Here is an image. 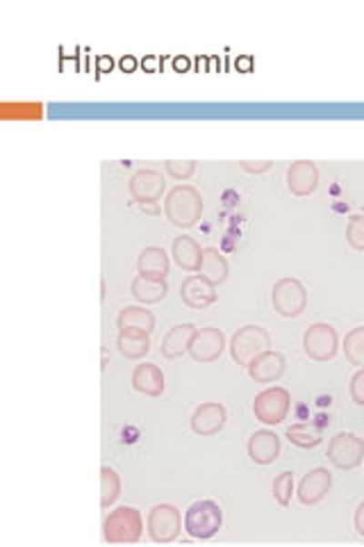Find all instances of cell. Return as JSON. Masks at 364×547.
Segmentation results:
<instances>
[{"label":"cell","mask_w":364,"mask_h":547,"mask_svg":"<svg viewBox=\"0 0 364 547\" xmlns=\"http://www.w3.org/2000/svg\"><path fill=\"white\" fill-rule=\"evenodd\" d=\"M346 242L350 249L364 251V214H353L346 223Z\"/></svg>","instance_id":"30"},{"label":"cell","mask_w":364,"mask_h":547,"mask_svg":"<svg viewBox=\"0 0 364 547\" xmlns=\"http://www.w3.org/2000/svg\"><path fill=\"white\" fill-rule=\"evenodd\" d=\"M353 527L355 532L359 533V536L364 538V501H359L358 509H355V515H353Z\"/></svg>","instance_id":"34"},{"label":"cell","mask_w":364,"mask_h":547,"mask_svg":"<svg viewBox=\"0 0 364 547\" xmlns=\"http://www.w3.org/2000/svg\"><path fill=\"white\" fill-rule=\"evenodd\" d=\"M203 253L205 249H200V244L194 237L177 235L176 240H173L171 255L177 267L185 269V272H198L200 263H203Z\"/></svg>","instance_id":"19"},{"label":"cell","mask_w":364,"mask_h":547,"mask_svg":"<svg viewBox=\"0 0 364 547\" xmlns=\"http://www.w3.org/2000/svg\"><path fill=\"white\" fill-rule=\"evenodd\" d=\"M130 292H132V296L139 301V304H144V305L159 304V301H162L168 292L167 278H148V276H141V274H136L130 283Z\"/></svg>","instance_id":"20"},{"label":"cell","mask_w":364,"mask_h":547,"mask_svg":"<svg viewBox=\"0 0 364 547\" xmlns=\"http://www.w3.org/2000/svg\"><path fill=\"white\" fill-rule=\"evenodd\" d=\"M349 392H350V399H353L355 404L362 406V408H364V367H359L358 372L350 377Z\"/></svg>","instance_id":"32"},{"label":"cell","mask_w":364,"mask_h":547,"mask_svg":"<svg viewBox=\"0 0 364 547\" xmlns=\"http://www.w3.org/2000/svg\"><path fill=\"white\" fill-rule=\"evenodd\" d=\"M164 374L157 365L141 363L132 372V390L146 397H159L164 392Z\"/></svg>","instance_id":"18"},{"label":"cell","mask_w":364,"mask_h":547,"mask_svg":"<svg viewBox=\"0 0 364 547\" xmlns=\"http://www.w3.org/2000/svg\"><path fill=\"white\" fill-rule=\"evenodd\" d=\"M118 495H121V477L114 468L103 465L100 468V506L109 509L118 500Z\"/></svg>","instance_id":"27"},{"label":"cell","mask_w":364,"mask_h":547,"mask_svg":"<svg viewBox=\"0 0 364 547\" xmlns=\"http://www.w3.org/2000/svg\"><path fill=\"white\" fill-rule=\"evenodd\" d=\"M223 524V511L217 501L198 500L185 511V532L196 541H209Z\"/></svg>","instance_id":"2"},{"label":"cell","mask_w":364,"mask_h":547,"mask_svg":"<svg viewBox=\"0 0 364 547\" xmlns=\"http://www.w3.org/2000/svg\"><path fill=\"white\" fill-rule=\"evenodd\" d=\"M287 187L294 196H309L318 187V167L309 160H296L287 169Z\"/></svg>","instance_id":"16"},{"label":"cell","mask_w":364,"mask_h":547,"mask_svg":"<svg viewBox=\"0 0 364 547\" xmlns=\"http://www.w3.org/2000/svg\"><path fill=\"white\" fill-rule=\"evenodd\" d=\"M337 349H339V335H337V331L330 324L317 322L305 328L303 351L309 360L326 363V360L335 358Z\"/></svg>","instance_id":"7"},{"label":"cell","mask_w":364,"mask_h":547,"mask_svg":"<svg viewBox=\"0 0 364 547\" xmlns=\"http://www.w3.org/2000/svg\"><path fill=\"white\" fill-rule=\"evenodd\" d=\"M198 274L203 278H207L209 283L214 285H221V283L228 281V274H230V264H228L226 255L221 253L218 249H205L203 253V263H200Z\"/></svg>","instance_id":"25"},{"label":"cell","mask_w":364,"mask_h":547,"mask_svg":"<svg viewBox=\"0 0 364 547\" xmlns=\"http://www.w3.org/2000/svg\"><path fill=\"white\" fill-rule=\"evenodd\" d=\"M267 349H271V335H268L267 328L255 326H241L239 331L232 335L230 340V356L237 365H248L255 356L264 354Z\"/></svg>","instance_id":"4"},{"label":"cell","mask_w":364,"mask_h":547,"mask_svg":"<svg viewBox=\"0 0 364 547\" xmlns=\"http://www.w3.org/2000/svg\"><path fill=\"white\" fill-rule=\"evenodd\" d=\"M180 299L187 308L203 310L218 299V292L217 285L209 283L207 278H203L200 274H191V276H187L185 281H182Z\"/></svg>","instance_id":"12"},{"label":"cell","mask_w":364,"mask_h":547,"mask_svg":"<svg viewBox=\"0 0 364 547\" xmlns=\"http://www.w3.org/2000/svg\"><path fill=\"white\" fill-rule=\"evenodd\" d=\"M328 460L339 470H353L364 460V440L355 433L339 431L328 442Z\"/></svg>","instance_id":"9"},{"label":"cell","mask_w":364,"mask_h":547,"mask_svg":"<svg viewBox=\"0 0 364 547\" xmlns=\"http://www.w3.org/2000/svg\"><path fill=\"white\" fill-rule=\"evenodd\" d=\"M271 160H264V162H250V160H241L239 162V167H241V171H246V173H255V176H258V173H267L268 169H271Z\"/></svg>","instance_id":"33"},{"label":"cell","mask_w":364,"mask_h":547,"mask_svg":"<svg viewBox=\"0 0 364 547\" xmlns=\"http://www.w3.org/2000/svg\"><path fill=\"white\" fill-rule=\"evenodd\" d=\"M164 169L173 181H187L196 173V160H167Z\"/></svg>","instance_id":"31"},{"label":"cell","mask_w":364,"mask_h":547,"mask_svg":"<svg viewBox=\"0 0 364 547\" xmlns=\"http://www.w3.org/2000/svg\"><path fill=\"white\" fill-rule=\"evenodd\" d=\"M136 272L148 278H167L168 253L159 246H146L136 258Z\"/></svg>","instance_id":"23"},{"label":"cell","mask_w":364,"mask_h":547,"mask_svg":"<svg viewBox=\"0 0 364 547\" xmlns=\"http://www.w3.org/2000/svg\"><path fill=\"white\" fill-rule=\"evenodd\" d=\"M332 474L326 468H312L298 483L296 497L303 506H314L330 492Z\"/></svg>","instance_id":"14"},{"label":"cell","mask_w":364,"mask_h":547,"mask_svg":"<svg viewBox=\"0 0 364 547\" xmlns=\"http://www.w3.org/2000/svg\"><path fill=\"white\" fill-rule=\"evenodd\" d=\"M248 456L258 465H271L280 456V438L271 428H259L248 438Z\"/></svg>","instance_id":"17"},{"label":"cell","mask_w":364,"mask_h":547,"mask_svg":"<svg viewBox=\"0 0 364 547\" xmlns=\"http://www.w3.org/2000/svg\"><path fill=\"white\" fill-rule=\"evenodd\" d=\"M182 527H185V520H182V513L173 504L153 506L148 520H146L148 536L155 542H173L180 536Z\"/></svg>","instance_id":"8"},{"label":"cell","mask_w":364,"mask_h":547,"mask_svg":"<svg viewBox=\"0 0 364 547\" xmlns=\"http://www.w3.org/2000/svg\"><path fill=\"white\" fill-rule=\"evenodd\" d=\"M118 354L127 360H141L144 356H148L150 351V335L148 333H136V331H118L116 335Z\"/></svg>","instance_id":"24"},{"label":"cell","mask_w":364,"mask_h":547,"mask_svg":"<svg viewBox=\"0 0 364 547\" xmlns=\"http://www.w3.org/2000/svg\"><path fill=\"white\" fill-rule=\"evenodd\" d=\"M118 331H136V333H153L155 331V315L146 310L144 305H126L116 317Z\"/></svg>","instance_id":"22"},{"label":"cell","mask_w":364,"mask_h":547,"mask_svg":"<svg viewBox=\"0 0 364 547\" xmlns=\"http://www.w3.org/2000/svg\"><path fill=\"white\" fill-rule=\"evenodd\" d=\"M344 356L355 367H364V326L353 328L344 337Z\"/></svg>","instance_id":"28"},{"label":"cell","mask_w":364,"mask_h":547,"mask_svg":"<svg viewBox=\"0 0 364 547\" xmlns=\"http://www.w3.org/2000/svg\"><path fill=\"white\" fill-rule=\"evenodd\" d=\"M223 349H226V335H223L221 328L203 326L196 328L187 354H189L196 363H214V360L221 358Z\"/></svg>","instance_id":"10"},{"label":"cell","mask_w":364,"mask_h":547,"mask_svg":"<svg viewBox=\"0 0 364 547\" xmlns=\"http://www.w3.org/2000/svg\"><path fill=\"white\" fill-rule=\"evenodd\" d=\"M164 187H167V182H164L162 173L155 171V169H141L130 178L127 190H130L135 203H157L164 196Z\"/></svg>","instance_id":"11"},{"label":"cell","mask_w":364,"mask_h":547,"mask_svg":"<svg viewBox=\"0 0 364 547\" xmlns=\"http://www.w3.org/2000/svg\"><path fill=\"white\" fill-rule=\"evenodd\" d=\"M273 497L280 506H289L291 497H294V474L280 472L273 479Z\"/></svg>","instance_id":"29"},{"label":"cell","mask_w":364,"mask_h":547,"mask_svg":"<svg viewBox=\"0 0 364 547\" xmlns=\"http://www.w3.org/2000/svg\"><path fill=\"white\" fill-rule=\"evenodd\" d=\"M203 214V196L191 185H176L164 196V217L176 228H191Z\"/></svg>","instance_id":"1"},{"label":"cell","mask_w":364,"mask_h":547,"mask_svg":"<svg viewBox=\"0 0 364 547\" xmlns=\"http://www.w3.org/2000/svg\"><path fill=\"white\" fill-rule=\"evenodd\" d=\"M291 408V395L287 387L273 386L259 392L253 401V415L267 427H276V424L285 422L287 413Z\"/></svg>","instance_id":"5"},{"label":"cell","mask_w":364,"mask_h":547,"mask_svg":"<svg viewBox=\"0 0 364 547\" xmlns=\"http://www.w3.org/2000/svg\"><path fill=\"white\" fill-rule=\"evenodd\" d=\"M285 436L291 445L300 447V449H312V447L321 445V440H323L321 428L314 427V424H309V422L291 424V427H287Z\"/></svg>","instance_id":"26"},{"label":"cell","mask_w":364,"mask_h":547,"mask_svg":"<svg viewBox=\"0 0 364 547\" xmlns=\"http://www.w3.org/2000/svg\"><path fill=\"white\" fill-rule=\"evenodd\" d=\"M287 360L280 351L267 349L264 354L255 356L246 369H248V377L253 378L255 383H273L285 374Z\"/></svg>","instance_id":"15"},{"label":"cell","mask_w":364,"mask_h":547,"mask_svg":"<svg viewBox=\"0 0 364 547\" xmlns=\"http://www.w3.org/2000/svg\"><path fill=\"white\" fill-rule=\"evenodd\" d=\"M141 533H144V518L132 506H118L103 522V538L107 542H114V545H118V542H126V545L136 542Z\"/></svg>","instance_id":"3"},{"label":"cell","mask_w":364,"mask_h":547,"mask_svg":"<svg viewBox=\"0 0 364 547\" xmlns=\"http://www.w3.org/2000/svg\"><path fill=\"white\" fill-rule=\"evenodd\" d=\"M271 304L280 317H298L308 308V290L298 278H280L271 290Z\"/></svg>","instance_id":"6"},{"label":"cell","mask_w":364,"mask_h":547,"mask_svg":"<svg viewBox=\"0 0 364 547\" xmlns=\"http://www.w3.org/2000/svg\"><path fill=\"white\" fill-rule=\"evenodd\" d=\"M194 333H196L194 324H177V326H173L171 331L162 337V349L159 351H162L164 358L176 360L180 358L182 354H187Z\"/></svg>","instance_id":"21"},{"label":"cell","mask_w":364,"mask_h":547,"mask_svg":"<svg viewBox=\"0 0 364 547\" xmlns=\"http://www.w3.org/2000/svg\"><path fill=\"white\" fill-rule=\"evenodd\" d=\"M226 422H228V410L226 406H221L218 401L200 404L189 419L191 431H194L196 436H203V438L217 436V433L226 427Z\"/></svg>","instance_id":"13"},{"label":"cell","mask_w":364,"mask_h":547,"mask_svg":"<svg viewBox=\"0 0 364 547\" xmlns=\"http://www.w3.org/2000/svg\"><path fill=\"white\" fill-rule=\"evenodd\" d=\"M139 205L141 210H144V212H150V214H159V208H157V203H136Z\"/></svg>","instance_id":"35"}]
</instances>
